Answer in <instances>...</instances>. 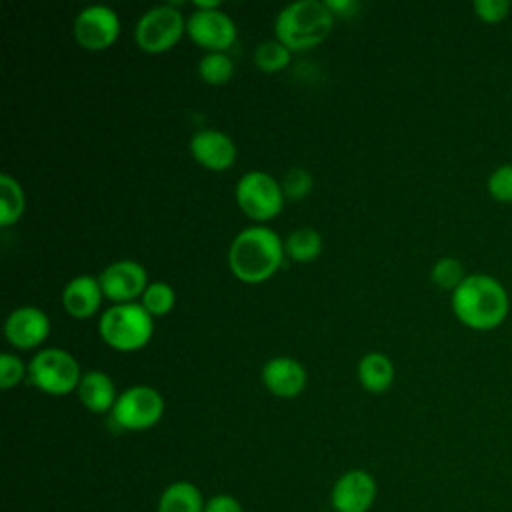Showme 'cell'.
I'll return each mask as SVG.
<instances>
[{"label":"cell","instance_id":"obj_28","mask_svg":"<svg viewBox=\"0 0 512 512\" xmlns=\"http://www.w3.org/2000/svg\"><path fill=\"white\" fill-rule=\"evenodd\" d=\"M28 374V366L12 352L0 354V386L4 390L14 388Z\"/></svg>","mask_w":512,"mask_h":512},{"label":"cell","instance_id":"obj_9","mask_svg":"<svg viewBox=\"0 0 512 512\" xmlns=\"http://www.w3.org/2000/svg\"><path fill=\"white\" fill-rule=\"evenodd\" d=\"M76 42L86 50H104L120 34V18L114 8L106 4L84 6L72 24Z\"/></svg>","mask_w":512,"mask_h":512},{"label":"cell","instance_id":"obj_12","mask_svg":"<svg viewBox=\"0 0 512 512\" xmlns=\"http://www.w3.org/2000/svg\"><path fill=\"white\" fill-rule=\"evenodd\" d=\"M378 486L368 470H346L330 490V506L334 512H368L376 500Z\"/></svg>","mask_w":512,"mask_h":512},{"label":"cell","instance_id":"obj_7","mask_svg":"<svg viewBox=\"0 0 512 512\" xmlns=\"http://www.w3.org/2000/svg\"><path fill=\"white\" fill-rule=\"evenodd\" d=\"M234 196L240 210L258 222L278 216L286 200L280 182L264 170L244 172L236 182Z\"/></svg>","mask_w":512,"mask_h":512},{"label":"cell","instance_id":"obj_23","mask_svg":"<svg viewBox=\"0 0 512 512\" xmlns=\"http://www.w3.org/2000/svg\"><path fill=\"white\" fill-rule=\"evenodd\" d=\"M290 48L278 38L264 40L254 50V64L264 72H278L290 62Z\"/></svg>","mask_w":512,"mask_h":512},{"label":"cell","instance_id":"obj_4","mask_svg":"<svg viewBox=\"0 0 512 512\" xmlns=\"http://www.w3.org/2000/svg\"><path fill=\"white\" fill-rule=\"evenodd\" d=\"M154 316L140 302H122L108 306L100 320L98 332L102 340L122 352H132L148 344L154 332Z\"/></svg>","mask_w":512,"mask_h":512},{"label":"cell","instance_id":"obj_13","mask_svg":"<svg viewBox=\"0 0 512 512\" xmlns=\"http://www.w3.org/2000/svg\"><path fill=\"white\" fill-rule=\"evenodd\" d=\"M50 332V320L38 306H18L4 320V334L16 348H34L46 340Z\"/></svg>","mask_w":512,"mask_h":512},{"label":"cell","instance_id":"obj_24","mask_svg":"<svg viewBox=\"0 0 512 512\" xmlns=\"http://www.w3.org/2000/svg\"><path fill=\"white\" fill-rule=\"evenodd\" d=\"M176 292L168 282L156 280L146 286V290L140 296V304L148 310L150 316H164L174 308Z\"/></svg>","mask_w":512,"mask_h":512},{"label":"cell","instance_id":"obj_14","mask_svg":"<svg viewBox=\"0 0 512 512\" xmlns=\"http://www.w3.org/2000/svg\"><path fill=\"white\" fill-rule=\"evenodd\" d=\"M190 154L196 162L210 170L230 168L236 160V144L234 140L216 128H200L190 136L188 142Z\"/></svg>","mask_w":512,"mask_h":512},{"label":"cell","instance_id":"obj_8","mask_svg":"<svg viewBox=\"0 0 512 512\" xmlns=\"http://www.w3.org/2000/svg\"><path fill=\"white\" fill-rule=\"evenodd\" d=\"M186 32V18L174 2L148 8L134 26V38L144 52H164Z\"/></svg>","mask_w":512,"mask_h":512},{"label":"cell","instance_id":"obj_18","mask_svg":"<svg viewBox=\"0 0 512 512\" xmlns=\"http://www.w3.org/2000/svg\"><path fill=\"white\" fill-rule=\"evenodd\" d=\"M206 500L200 488L188 480L168 484L158 498V512H204Z\"/></svg>","mask_w":512,"mask_h":512},{"label":"cell","instance_id":"obj_1","mask_svg":"<svg viewBox=\"0 0 512 512\" xmlns=\"http://www.w3.org/2000/svg\"><path fill=\"white\" fill-rule=\"evenodd\" d=\"M510 310L506 288L492 276L474 272L452 290L454 316L472 330H492L500 326Z\"/></svg>","mask_w":512,"mask_h":512},{"label":"cell","instance_id":"obj_30","mask_svg":"<svg viewBox=\"0 0 512 512\" xmlns=\"http://www.w3.org/2000/svg\"><path fill=\"white\" fill-rule=\"evenodd\" d=\"M204 512H244L238 498L230 494H216L206 502Z\"/></svg>","mask_w":512,"mask_h":512},{"label":"cell","instance_id":"obj_29","mask_svg":"<svg viewBox=\"0 0 512 512\" xmlns=\"http://www.w3.org/2000/svg\"><path fill=\"white\" fill-rule=\"evenodd\" d=\"M510 0H476L472 4L476 16L482 20V22H488V24H496V22H502L508 12H510Z\"/></svg>","mask_w":512,"mask_h":512},{"label":"cell","instance_id":"obj_15","mask_svg":"<svg viewBox=\"0 0 512 512\" xmlns=\"http://www.w3.org/2000/svg\"><path fill=\"white\" fill-rule=\"evenodd\" d=\"M262 382L280 398H294L306 386V368L290 356H274L262 366Z\"/></svg>","mask_w":512,"mask_h":512},{"label":"cell","instance_id":"obj_26","mask_svg":"<svg viewBox=\"0 0 512 512\" xmlns=\"http://www.w3.org/2000/svg\"><path fill=\"white\" fill-rule=\"evenodd\" d=\"M282 192L286 198L290 200H300L304 198L310 190H312V174L306 168H290L284 172L282 180H280Z\"/></svg>","mask_w":512,"mask_h":512},{"label":"cell","instance_id":"obj_25","mask_svg":"<svg viewBox=\"0 0 512 512\" xmlns=\"http://www.w3.org/2000/svg\"><path fill=\"white\" fill-rule=\"evenodd\" d=\"M430 278L438 288L454 290L466 278V274H464V266L458 258L442 256L434 262V266L430 270Z\"/></svg>","mask_w":512,"mask_h":512},{"label":"cell","instance_id":"obj_17","mask_svg":"<svg viewBox=\"0 0 512 512\" xmlns=\"http://www.w3.org/2000/svg\"><path fill=\"white\" fill-rule=\"evenodd\" d=\"M76 394L80 402L94 414L110 412L118 394L112 378L102 370H86L78 382Z\"/></svg>","mask_w":512,"mask_h":512},{"label":"cell","instance_id":"obj_20","mask_svg":"<svg viewBox=\"0 0 512 512\" xmlns=\"http://www.w3.org/2000/svg\"><path fill=\"white\" fill-rule=\"evenodd\" d=\"M284 250L296 262H310L322 250V236L312 226H300L288 234L284 240Z\"/></svg>","mask_w":512,"mask_h":512},{"label":"cell","instance_id":"obj_27","mask_svg":"<svg viewBox=\"0 0 512 512\" xmlns=\"http://www.w3.org/2000/svg\"><path fill=\"white\" fill-rule=\"evenodd\" d=\"M488 194L498 202H512V164L494 168L488 176Z\"/></svg>","mask_w":512,"mask_h":512},{"label":"cell","instance_id":"obj_21","mask_svg":"<svg viewBox=\"0 0 512 512\" xmlns=\"http://www.w3.org/2000/svg\"><path fill=\"white\" fill-rule=\"evenodd\" d=\"M24 212V192L20 182L10 174H0V224H14Z\"/></svg>","mask_w":512,"mask_h":512},{"label":"cell","instance_id":"obj_5","mask_svg":"<svg viewBox=\"0 0 512 512\" xmlns=\"http://www.w3.org/2000/svg\"><path fill=\"white\" fill-rule=\"evenodd\" d=\"M82 374L76 358L56 346L38 350L28 362L26 380L46 394H68L78 388Z\"/></svg>","mask_w":512,"mask_h":512},{"label":"cell","instance_id":"obj_3","mask_svg":"<svg viewBox=\"0 0 512 512\" xmlns=\"http://www.w3.org/2000/svg\"><path fill=\"white\" fill-rule=\"evenodd\" d=\"M334 24V14L320 0H296L274 18L276 38L290 50H304L322 42Z\"/></svg>","mask_w":512,"mask_h":512},{"label":"cell","instance_id":"obj_31","mask_svg":"<svg viewBox=\"0 0 512 512\" xmlns=\"http://www.w3.org/2000/svg\"><path fill=\"white\" fill-rule=\"evenodd\" d=\"M326 6L330 8V12L336 16H352L358 10V2L356 0H326Z\"/></svg>","mask_w":512,"mask_h":512},{"label":"cell","instance_id":"obj_16","mask_svg":"<svg viewBox=\"0 0 512 512\" xmlns=\"http://www.w3.org/2000/svg\"><path fill=\"white\" fill-rule=\"evenodd\" d=\"M102 288L96 276H74L62 290V306L74 318H90L102 302Z\"/></svg>","mask_w":512,"mask_h":512},{"label":"cell","instance_id":"obj_22","mask_svg":"<svg viewBox=\"0 0 512 512\" xmlns=\"http://www.w3.org/2000/svg\"><path fill=\"white\" fill-rule=\"evenodd\" d=\"M198 74L208 84H224L234 74V62L226 52H206L198 60Z\"/></svg>","mask_w":512,"mask_h":512},{"label":"cell","instance_id":"obj_2","mask_svg":"<svg viewBox=\"0 0 512 512\" xmlns=\"http://www.w3.org/2000/svg\"><path fill=\"white\" fill-rule=\"evenodd\" d=\"M284 254V240L272 228L254 224L232 238L228 266L242 282H262L280 268Z\"/></svg>","mask_w":512,"mask_h":512},{"label":"cell","instance_id":"obj_11","mask_svg":"<svg viewBox=\"0 0 512 512\" xmlns=\"http://www.w3.org/2000/svg\"><path fill=\"white\" fill-rule=\"evenodd\" d=\"M98 282H100L102 294L116 304L134 302V298L142 296V292L150 284L146 268L140 262L130 258L114 260L112 264H108L98 274Z\"/></svg>","mask_w":512,"mask_h":512},{"label":"cell","instance_id":"obj_10","mask_svg":"<svg viewBox=\"0 0 512 512\" xmlns=\"http://www.w3.org/2000/svg\"><path fill=\"white\" fill-rule=\"evenodd\" d=\"M186 34L208 52H224L236 40V24L220 8H196L186 16Z\"/></svg>","mask_w":512,"mask_h":512},{"label":"cell","instance_id":"obj_32","mask_svg":"<svg viewBox=\"0 0 512 512\" xmlns=\"http://www.w3.org/2000/svg\"><path fill=\"white\" fill-rule=\"evenodd\" d=\"M194 6H196V8H218L220 2H218V0H196Z\"/></svg>","mask_w":512,"mask_h":512},{"label":"cell","instance_id":"obj_19","mask_svg":"<svg viewBox=\"0 0 512 512\" xmlns=\"http://www.w3.org/2000/svg\"><path fill=\"white\" fill-rule=\"evenodd\" d=\"M358 380L368 392H384L394 380V364L382 352H366L358 362Z\"/></svg>","mask_w":512,"mask_h":512},{"label":"cell","instance_id":"obj_6","mask_svg":"<svg viewBox=\"0 0 512 512\" xmlns=\"http://www.w3.org/2000/svg\"><path fill=\"white\" fill-rule=\"evenodd\" d=\"M164 416L162 394L148 384H134L122 390L110 410L116 428L140 432L156 426Z\"/></svg>","mask_w":512,"mask_h":512}]
</instances>
